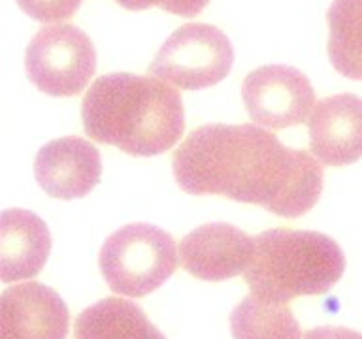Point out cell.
Segmentation results:
<instances>
[{
  "label": "cell",
  "instance_id": "cell-3",
  "mask_svg": "<svg viewBox=\"0 0 362 339\" xmlns=\"http://www.w3.org/2000/svg\"><path fill=\"white\" fill-rule=\"evenodd\" d=\"M344 270V251L327 234L272 228L255 237L253 260L243 277L257 298L288 304L328 292Z\"/></svg>",
  "mask_w": 362,
  "mask_h": 339
},
{
  "label": "cell",
  "instance_id": "cell-14",
  "mask_svg": "<svg viewBox=\"0 0 362 339\" xmlns=\"http://www.w3.org/2000/svg\"><path fill=\"white\" fill-rule=\"evenodd\" d=\"M327 21L328 59L334 70L362 81V0H334Z\"/></svg>",
  "mask_w": 362,
  "mask_h": 339
},
{
  "label": "cell",
  "instance_id": "cell-2",
  "mask_svg": "<svg viewBox=\"0 0 362 339\" xmlns=\"http://www.w3.org/2000/svg\"><path fill=\"white\" fill-rule=\"evenodd\" d=\"M85 134L134 157L170 151L185 132L180 93L155 76L106 73L81 102Z\"/></svg>",
  "mask_w": 362,
  "mask_h": 339
},
{
  "label": "cell",
  "instance_id": "cell-13",
  "mask_svg": "<svg viewBox=\"0 0 362 339\" xmlns=\"http://www.w3.org/2000/svg\"><path fill=\"white\" fill-rule=\"evenodd\" d=\"M76 339H166L140 305L123 298H104L79 313Z\"/></svg>",
  "mask_w": 362,
  "mask_h": 339
},
{
  "label": "cell",
  "instance_id": "cell-15",
  "mask_svg": "<svg viewBox=\"0 0 362 339\" xmlns=\"http://www.w3.org/2000/svg\"><path fill=\"white\" fill-rule=\"evenodd\" d=\"M234 339H302L298 321L287 304L249 294L230 315Z\"/></svg>",
  "mask_w": 362,
  "mask_h": 339
},
{
  "label": "cell",
  "instance_id": "cell-10",
  "mask_svg": "<svg viewBox=\"0 0 362 339\" xmlns=\"http://www.w3.org/2000/svg\"><path fill=\"white\" fill-rule=\"evenodd\" d=\"M100 153L90 141L68 136L45 143L34 160V177L42 191L59 200L87 196L100 181Z\"/></svg>",
  "mask_w": 362,
  "mask_h": 339
},
{
  "label": "cell",
  "instance_id": "cell-8",
  "mask_svg": "<svg viewBox=\"0 0 362 339\" xmlns=\"http://www.w3.org/2000/svg\"><path fill=\"white\" fill-rule=\"evenodd\" d=\"M253 254L255 237L226 222L198 226L180 245L181 264L200 281H226L242 275Z\"/></svg>",
  "mask_w": 362,
  "mask_h": 339
},
{
  "label": "cell",
  "instance_id": "cell-9",
  "mask_svg": "<svg viewBox=\"0 0 362 339\" xmlns=\"http://www.w3.org/2000/svg\"><path fill=\"white\" fill-rule=\"evenodd\" d=\"M64 299L42 282L8 287L0 296V339H66Z\"/></svg>",
  "mask_w": 362,
  "mask_h": 339
},
{
  "label": "cell",
  "instance_id": "cell-17",
  "mask_svg": "<svg viewBox=\"0 0 362 339\" xmlns=\"http://www.w3.org/2000/svg\"><path fill=\"white\" fill-rule=\"evenodd\" d=\"M121 8L130 11L149 10V8H160L170 11L174 16L194 17L208 6L209 0H115Z\"/></svg>",
  "mask_w": 362,
  "mask_h": 339
},
{
  "label": "cell",
  "instance_id": "cell-1",
  "mask_svg": "<svg viewBox=\"0 0 362 339\" xmlns=\"http://www.w3.org/2000/svg\"><path fill=\"white\" fill-rule=\"evenodd\" d=\"M181 191L253 203L296 219L322 192V166L311 153L283 145L259 124H204L181 141L172 157Z\"/></svg>",
  "mask_w": 362,
  "mask_h": 339
},
{
  "label": "cell",
  "instance_id": "cell-5",
  "mask_svg": "<svg viewBox=\"0 0 362 339\" xmlns=\"http://www.w3.org/2000/svg\"><path fill=\"white\" fill-rule=\"evenodd\" d=\"M234 49L228 36L214 25L189 23L158 49L149 73L181 90H200L230 73Z\"/></svg>",
  "mask_w": 362,
  "mask_h": 339
},
{
  "label": "cell",
  "instance_id": "cell-4",
  "mask_svg": "<svg viewBox=\"0 0 362 339\" xmlns=\"http://www.w3.org/2000/svg\"><path fill=\"white\" fill-rule=\"evenodd\" d=\"M98 264L113 292L144 298L174 273L177 251L168 232L147 222H132L104 242Z\"/></svg>",
  "mask_w": 362,
  "mask_h": 339
},
{
  "label": "cell",
  "instance_id": "cell-6",
  "mask_svg": "<svg viewBox=\"0 0 362 339\" xmlns=\"http://www.w3.org/2000/svg\"><path fill=\"white\" fill-rule=\"evenodd\" d=\"M30 83L49 96H76L96 72L90 38L74 25H47L30 40L25 55Z\"/></svg>",
  "mask_w": 362,
  "mask_h": 339
},
{
  "label": "cell",
  "instance_id": "cell-18",
  "mask_svg": "<svg viewBox=\"0 0 362 339\" xmlns=\"http://www.w3.org/2000/svg\"><path fill=\"white\" fill-rule=\"evenodd\" d=\"M302 339H362V333L344 326H319L308 330Z\"/></svg>",
  "mask_w": 362,
  "mask_h": 339
},
{
  "label": "cell",
  "instance_id": "cell-7",
  "mask_svg": "<svg viewBox=\"0 0 362 339\" xmlns=\"http://www.w3.org/2000/svg\"><path fill=\"white\" fill-rule=\"evenodd\" d=\"M242 98L249 117L264 129L305 123L315 107V90L305 73L285 64H268L243 79Z\"/></svg>",
  "mask_w": 362,
  "mask_h": 339
},
{
  "label": "cell",
  "instance_id": "cell-12",
  "mask_svg": "<svg viewBox=\"0 0 362 339\" xmlns=\"http://www.w3.org/2000/svg\"><path fill=\"white\" fill-rule=\"evenodd\" d=\"M51 251L49 228L27 209H6L0 217V279L17 282L38 275Z\"/></svg>",
  "mask_w": 362,
  "mask_h": 339
},
{
  "label": "cell",
  "instance_id": "cell-11",
  "mask_svg": "<svg viewBox=\"0 0 362 339\" xmlns=\"http://www.w3.org/2000/svg\"><path fill=\"white\" fill-rule=\"evenodd\" d=\"M311 155L325 166H349L362 158V98L351 93L327 96L310 119Z\"/></svg>",
  "mask_w": 362,
  "mask_h": 339
},
{
  "label": "cell",
  "instance_id": "cell-16",
  "mask_svg": "<svg viewBox=\"0 0 362 339\" xmlns=\"http://www.w3.org/2000/svg\"><path fill=\"white\" fill-rule=\"evenodd\" d=\"M27 16L40 23H61L76 16L81 0H16Z\"/></svg>",
  "mask_w": 362,
  "mask_h": 339
}]
</instances>
